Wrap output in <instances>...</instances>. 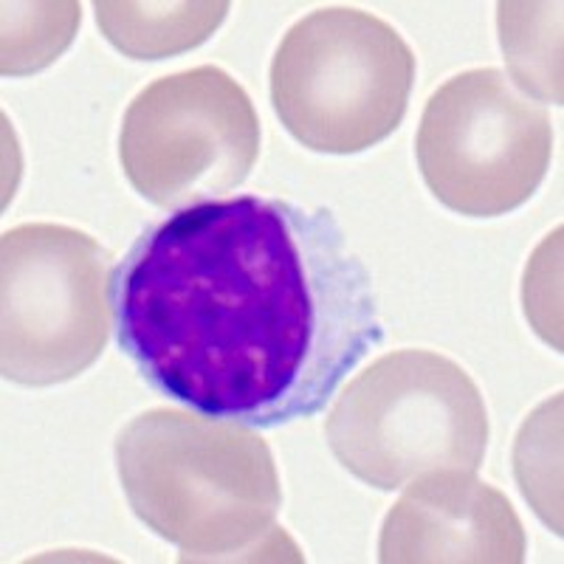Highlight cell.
Wrapping results in <instances>:
<instances>
[{
  "label": "cell",
  "mask_w": 564,
  "mask_h": 564,
  "mask_svg": "<svg viewBox=\"0 0 564 564\" xmlns=\"http://www.w3.org/2000/svg\"><path fill=\"white\" fill-rule=\"evenodd\" d=\"M553 155L547 110L500 68L446 79L423 108L415 159L423 184L463 218H502L533 198Z\"/></svg>",
  "instance_id": "7"
},
{
  "label": "cell",
  "mask_w": 564,
  "mask_h": 564,
  "mask_svg": "<svg viewBox=\"0 0 564 564\" xmlns=\"http://www.w3.org/2000/svg\"><path fill=\"white\" fill-rule=\"evenodd\" d=\"M130 508L181 562H263L300 551L276 525L282 488L269 443L243 423L195 412H141L116 437Z\"/></svg>",
  "instance_id": "2"
},
{
  "label": "cell",
  "mask_w": 564,
  "mask_h": 564,
  "mask_svg": "<svg viewBox=\"0 0 564 564\" xmlns=\"http://www.w3.org/2000/svg\"><path fill=\"white\" fill-rule=\"evenodd\" d=\"M3 379L54 387L97 365L113 311L110 254L88 231L20 224L0 240Z\"/></svg>",
  "instance_id": "5"
},
{
  "label": "cell",
  "mask_w": 564,
  "mask_h": 564,
  "mask_svg": "<svg viewBox=\"0 0 564 564\" xmlns=\"http://www.w3.org/2000/svg\"><path fill=\"white\" fill-rule=\"evenodd\" d=\"M79 3H7L3 7V77H29L52 65L77 34Z\"/></svg>",
  "instance_id": "11"
},
{
  "label": "cell",
  "mask_w": 564,
  "mask_h": 564,
  "mask_svg": "<svg viewBox=\"0 0 564 564\" xmlns=\"http://www.w3.org/2000/svg\"><path fill=\"white\" fill-rule=\"evenodd\" d=\"M113 311L119 350L155 392L257 430L319 415L384 341L334 212L260 195L150 224L116 265Z\"/></svg>",
  "instance_id": "1"
},
{
  "label": "cell",
  "mask_w": 564,
  "mask_h": 564,
  "mask_svg": "<svg viewBox=\"0 0 564 564\" xmlns=\"http://www.w3.org/2000/svg\"><path fill=\"white\" fill-rule=\"evenodd\" d=\"M384 564L525 562V528L500 488L475 471L437 468L415 477L379 536Z\"/></svg>",
  "instance_id": "8"
},
{
  "label": "cell",
  "mask_w": 564,
  "mask_h": 564,
  "mask_svg": "<svg viewBox=\"0 0 564 564\" xmlns=\"http://www.w3.org/2000/svg\"><path fill=\"white\" fill-rule=\"evenodd\" d=\"M558 23V3H500V40L513 79L531 97L553 105H562Z\"/></svg>",
  "instance_id": "10"
},
{
  "label": "cell",
  "mask_w": 564,
  "mask_h": 564,
  "mask_svg": "<svg viewBox=\"0 0 564 564\" xmlns=\"http://www.w3.org/2000/svg\"><path fill=\"white\" fill-rule=\"evenodd\" d=\"M558 406L562 398H553L547 404L539 406L531 417L525 421L520 432V443H517V477L522 482V494L531 502L533 511L542 517L553 533H562V520H558V430H551L553 423H558Z\"/></svg>",
  "instance_id": "12"
},
{
  "label": "cell",
  "mask_w": 564,
  "mask_h": 564,
  "mask_svg": "<svg viewBox=\"0 0 564 564\" xmlns=\"http://www.w3.org/2000/svg\"><path fill=\"white\" fill-rule=\"evenodd\" d=\"M415 54L379 14L327 7L305 14L276 45L269 94L302 148L356 155L390 139L410 108Z\"/></svg>",
  "instance_id": "4"
},
{
  "label": "cell",
  "mask_w": 564,
  "mask_h": 564,
  "mask_svg": "<svg viewBox=\"0 0 564 564\" xmlns=\"http://www.w3.org/2000/svg\"><path fill=\"white\" fill-rule=\"evenodd\" d=\"M260 159V119L238 79L218 65L150 83L128 105L119 164L135 193L181 212L238 189Z\"/></svg>",
  "instance_id": "6"
},
{
  "label": "cell",
  "mask_w": 564,
  "mask_h": 564,
  "mask_svg": "<svg viewBox=\"0 0 564 564\" xmlns=\"http://www.w3.org/2000/svg\"><path fill=\"white\" fill-rule=\"evenodd\" d=\"M231 3H113L97 0V26L130 59H167L198 48L218 32Z\"/></svg>",
  "instance_id": "9"
},
{
  "label": "cell",
  "mask_w": 564,
  "mask_h": 564,
  "mask_svg": "<svg viewBox=\"0 0 564 564\" xmlns=\"http://www.w3.org/2000/svg\"><path fill=\"white\" fill-rule=\"evenodd\" d=\"M488 410L475 379L432 350L387 352L361 370L327 412V446L365 486L395 491L437 468L477 471Z\"/></svg>",
  "instance_id": "3"
}]
</instances>
